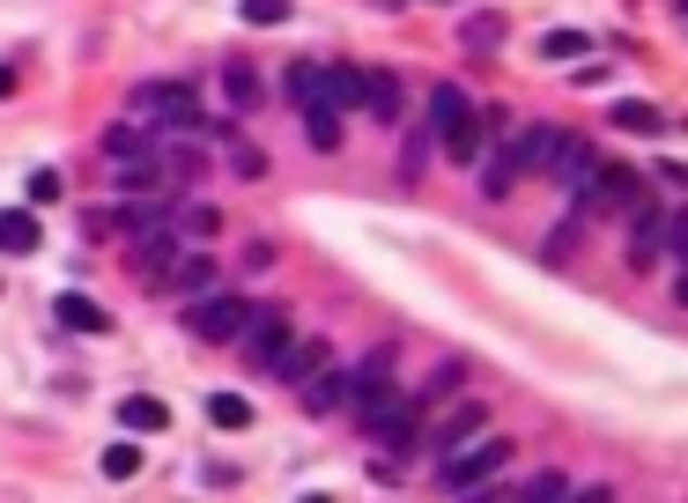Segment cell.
<instances>
[{
	"label": "cell",
	"instance_id": "obj_26",
	"mask_svg": "<svg viewBox=\"0 0 688 503\" xmlns=\"http://www.w3.org/2000/svg\"><path fill=\"white\" fill-rule=\"evenodd\" d=\"M577 237H585V215H563V222H556V230L540 237V259H548V267H563V259H570V245H577Z\"/></svg>",
	"mask_w": 688,
	"mask_h": 503
},
{
	"label": "cell",
	"instance_id": "obj_9",
	"mask_svg": "<svg viewBox=\"0 0 688 503\" xmlns=\"http://www.w3.org/2000/svg\"><path fill=\"white\" fill-rule=\"evenodd\" d=\"M659 252H666V208H637L629 215V267H637V274H651V267H659Z\"/></svg>",
	"mask_w": 688,
	"mask_h": 503
},
{
	"label": "cell",
	"instance_id": "obj_39",
	"mask_svg": "<svg viewBox=\"0 0 688 503\" xmlns=\"http://www.w3.org/2000/svg\"><path fill=\"white\" fill-rule=\"evenodd\" d=\"M0 96H15V67L8 60H0Z\"/></svg>",
	"mask_w": 688,
	"mask_h": 503
},
{
	"label": "cell",
	"instance_id": "obj_20",
	"mask_svg": "<svg viewBox=\"0 0 688 503\" xmlns=\"http://www.w3.org/2000/svg\"><path fill=\"white\" fill-rule=\"evenodd\" d=\"M459 119H467V96H459L451 82H437L430 89V119H422V133H451Z\"/></svg>",
	"mask_w": 688,
	"mask_h": 503
},
{
	"label": "cell",
	"instance_id": "obj_33",
	"mask_svg": "<svg viewBox=\"0 0 688 503\" xmlns=\"http://www.w3.org/2000/svg\"><path fill=\"white\" fill-rule=\"evenodd\" d=\"M540 60H585V38L577 30H548L540 38Z\"/></svg>",
	"mask_w": 688,
	"mask_h": 503
},
{
	"label": "cell",
	"instance_id": "obj_25",
	"mask_svg": "<svg viewBox=\"0 0 688 503\" xmlns=\"http://www.w3.org/2000/svg\"><path fill=\"white\" fill-rule=\"evenodd\" d=\"M467 385V363H437V371L422 377V392H415V408H437V400H451Z\"/></svg>",
	"mask_w": 688,
	"mask_h": 503
},
{
	"label": "cell",
	"instance_id": "obj_42",
	"mask_svg": "<svg viewBox=\"0 0 688 503\" xmlns=\"http://www.w3.org/2000/svg\"><path fill=\"white\" fill-rule=\"evenodd\" d=\"M674 8H681V15H688V0H674Z\"/></svg>",
	"mask_w": 688,
	"mask_h": 503
},
{
	"label": "cell",
	"instance_id": "obj_37",
	"mask_svg": "<svg viewBox=\"0 0 688 503\" xmlns=\"http://www.w3.org/2000/svg\"><path fill=\"white\" fill-rule=\"evenodd\" d=\"M422 156H430V133H415V141H407V156H400V170H407V178L422 170Z\"/></svg>",
	"mask_w": 688,
	"mask_h": 503
},
{
	"label": "cell",
	"instance_id": "obj_10",
	"mask_svg": "<svg viewBox=\"0 0 688 503\" xmlns=\"http://www.w3.org/2000/svg\"><path fill=\"white\" fill-rule=\"evenodd\" d=\"M178 252H186L178 230H163V222H156V230H141V237H133V274H141V282H163Z\"/></svg>",
	"mask_w": 688,
	"mask_h": 503
},
{
	"label": "cell",
	"instance_id": "obj_27",
	"mask_svg": "<svg viewBox=\"0 0 688 503\" xmlns=\"http://www.w3.org/2000/svg\"><path fill=\"white\" fill-rule=\"evenodd\" d=\"M222 96H230L238 112H259V96H267V89H259L252 67H222Z\"/></svg>",
	"mask_w": 688,
	"mask_h": 503
},
{
	"label": "cell",
	"instance_id": "obj_31",
	"mask_svg": "<svg viewBox=\"0 0 688 503\" xmlns=\"http://www.w3.org/2000/svg\"><path fill=\"white\" fill-rule=\"evenodd\" d=\"M563 496H570V481L556 474V466H548V474H533L526 489H519V503H563Z\"/></svg>",
	"mask_w": 688,
	"mask_h": 503
},
{
	"label": "cell",
	"instance_id": "obj_8",
	"mask_svg": "<svg viewBox=\"0 0 688 503\" xmlns=\"http://www.w3.org/2000/svg\"><path fill=\"white\" fill-rule=\"evenodd\" d=\"M474 437H488V408H482V400H459V408L430 429V452L451 460V452H459V444H474Z\"/></svg>",
	"mask_w": 688,
	"mask_h": 503
},
{
	"label": "cell",
	"instance_id": "obj_11",
	"mask_svg": "<svg viewBox=\"0 0 688 503\" xmlns=\"http://www.w3.org/2000/svg\"><path fill=\"white\" fill-rule=\"evenodd\" d=\"M156 149H163V133H156V126L119 119L112 133H104V156H112V164H156Z\"/></svg>",
	"mask_w": 688,
	"mask_h": 503
},
{
	"label": "cell",
	"instance_id": "obj_2",
	"mask_svg": "<svg viewBox=\"0 0 688 503\" xmlns=\"http://www.w3.org/2000/svg\"><path fill=\"white\" fill-rule=\"evenodd\" d=\"M645 208V178L637 170H622V164H600L593 178H585V193H570V215H637Z\"/></svg>",
	"mask_w": 688,
	"mask_h": 503
},
{
	"label": "cell",
	"instance_id": "obj_13",
	"mask_svg": "<svg viewBox=\"0 0 688 503\" xmlns=\"http://www.w3.org/2000/svg\"><path fill=\"white\" fill-rule=\"evenodd\" d=\"M356 104H364L370 119H400V82L385 67H356Z\"/></svg>",
	"mask_w": 688,
	"mask_h": 503
},
{
	"label": "cell",
	"instance_id": "obj_15",
	"mask_svg": "<svg viewBox=\"0 0 688 503\" xmlns=\"http://www.w3.org/2000/svg\"><path fill=\"white\" fill-rule=\"evenodd\" d=\"M496 126V112H467V119L445 133V156L451 164H482V133Z\"/></svg>",
	"mask_w": 688,
	"mask_h": 503
},
{
	"label": "cell",
	"instance_id": "obj_19",
	"mask_svg": "<svg viewBox=\"0 0 688 503\" xmlns=\"http://www.w3.org/2000/svg\"><path fill=\"white\" fill-rule=\"evenodd\" d=\"M163 422H170V408L149 400V392H126L119 400V429H133V437H149V429H163Z\"/></svg>",
	"mask_w": 688,
	"mask_h": 503
},
{
	"label": "cell",
	"instance_id": "obj_30",
	"mask_svg": "<svg viewBox=\"0 0 688 503\" xmlns=\"http://www.w3.org/2000/svg\"><path fill=\"white\" fill-rule=\"evenodd\" d=\"M459 38H467V52H496V44H504V15H474Z\"/></svg>",
	"mask_w": 688,
	"mask_h": 503
},
{
	"label": "cell",
	"instance_id": "obj_3",
	"mask_svg": "<svg viewBox=\"0 0 688 503\" xmlns=\"http://www.w3.org/2000/svg\"><path fill=\"white\" fill-rule=\"evenodd\" d=\"M511 466V437H474V444H459L451 460H437V481H445L451 496H474L482 481H496Z\"/></svg>",
	"mask_w": 688,
	"mask_h": 503
},
{
	"label": "cell",
	"instance_id": "obj_12",
	"mask_svg": "<svg viewBox=\"0 0 688 503\" xmlns=\"http://www.w3.org/2000/svg\"><path fill=\"white\" fill-rule=\"evenodd\" d=\"M267 371L282 377V385H304V377H319V371H326V340H319V334H311V340L289 334V340H282V356H275Z\"/></svg>",
	"mask_w": 688,
	"mask_h": 503
},
{
	"label": "cell",
	"instance_id": "obj_24",
	"mask_svg": "<svg viewBox=\"0 0 688 503\" xmlns=\"http://www.w3.org/2000/svg\"><path fill=\"white\" fill-rule=\"evenodd\" d=\"M289 96H296L304 112L326 104V67H319V60H296V67H289Z\"/></svg>",
	"mask_w": 688,
	"mask_h": 503
},
{
	"label": "cell",
	"instance_id": "obj_22",
	"mask_svg": "<svg viewBox=\"0 0 688 503\" xmlns=\"http://www.w3.org/2000/svg\"><path fill=\"white\" fill-rule=\"evenodd\" d=\"M304 141H311L319 156H333V149L348 141V133H341V112H326V104H311V112H304Z\"/></svg>",
	"mask_w": 688,
	"mask_h": 503
},
{
	"label": "cell",
	"instance_id": "obj_4",
	"mask_svg": "<svg viewBox=\"0 0 688 503\" xmlns=\"http://www.w3.org/2000/svg\"><path fill=\"white\" fill-rule=\"evenodd\" d=\"M282 340H289V311H282V304H252V311H244V326H238L244 371H267V363L282 356Z\"/></svg>",
	"mask_w": 688,
	"mask_h": 503
},
{
	"label": "cell",
	"instance_id": "obj_41",
	"mask_svg": "<svg viewBox=\"0 0 688 503\" xmlns=\"http://www.w3.org/2000/svg\"><path fill=\"white\" fill-rule=\"evenodd\" d=\"M681 304H688V274H681Z\"/></svg>",
	"mask_w": 688,
	"mask_h": 503
},
{
	"label": "cell",
	"instance_id": "obj_7",
	"mask_svg": "<svg viewBox=\"0 0 688 503\" xmlns=\"http://www.w3.org/2000/svg\"><path fill=\"white\" fill-rule=\"evenodd\" d=\"M593 170H600V149H593L585 133H563V141H556V156H548V178H556L563 193H585V178H593Z\"/></svg>",
	"mask_w": 688,
	"mask_h": 503
},
{
	"label": "cell",
	"instance_id": "obj_36",
	"mask_svg": "<svg viewBox=\"0 0 688 503\" xmlns=\"http://www.w3.org/2000/svg\"><path fill=\"white\" fill-rule=\"evenodd\" d=\"M230 170H238V178H259V170H267V156H259L252 141H238V149H230Z\"/></svg>",
	"mask_w": 688,
	"mask_h": 503
},
{
	"label": "cell",
	"instance_id": "obj_18",
	"mask_svg": "<svg viewBox=\"0 0 688 503\" xmlns=\"http://www.w3.org/2000/svg\"><path fill=\"white\" fill-rule=\"evenodd\" d=\"M608 126H622V133H666V112H659V104H637V96H622V104H608Z\"/></svg>",
	"mask_w": 688,
	"mask_h": 503
},
{
	"label": "cell",
	"instance_id": "obj_38",
	"mask_svg": "<svg viewBox=\"0 0 688 503\" xmlns=\"http://www.w3.org/2000/svg\"><path fill=\"white\" fill-rule=\"evenodd\" d=\"M563 503H614V489H608V481H593V489H577V496H563Z\"/></svg>",
	"mask_w": 688,
	"mask_h": 503
},
{
	"label": "cell",
	"instance_id": "obj_29",
	"mask_svg": "<svg viewBox=\"0 0 688 503\" xmlns=\"http://www.w3.org/2000/svg\"><path fill=\"white\" fill-rule=\"evenodd\" d=\"M104 481H133V474H141V444H104Z\"/></svg>",
	"mask_w": 688,
	"mask_h": 503
},
{
	"label": "cell",
	"instance_id": "obj_23",
	"mask_svg": "<svg viewBox=\"0 0 688 503\" xmlns=\"http://www.w3.org/2000/svg\"><path fill=\"white\" fill-rule=\"evenodd\" d=\"M296 392H304V408H341L348 400V371H319V377H304Z\"/></svg>",
	"mask_w": 688,
	"mask_h": 503
},
{
	"label": "cell",
	"instance_id": "obj_5",
	"mask_svg": "<svg viewBox=\"0 0 688 503\" xmlns=\"http://www.w3.org/2000/svg\"><path fill=\"white\" fill-rule=\"evenodd\" d=\"M244 296H222V289H207V296H193V311H186V334L193 340H238V326H244Z\"/></svg>",
	"mask_w": 688,
	"mask_h": 503
},
{
	"label": "cell",
	"instance_id": "obj_1",
	"mask_svg": "<svg viewBox=\"0 0 688 503\" xmlns=\"http://www.w3.org/2000/svg\"><path fill=\"white\" fill-rule=\"evenodd\" d=\"M133 112L141 119H156V133H186V141H201L207 119H201V89L178 82V75H156V82L133 89Z\"/></svg>",
	"mask_w": 688,
	"mask_h": 503
},
{
	"label": "cell",
	"instance_id": "obj_14",
	"mask_svg": "<svg viewBox=\"0 0 688 503\" xmlns=\"http://www.w3.org/2000/svg\"><path fill=\"white\" fill-rule=\"evenodd\" d=\"M415 415H422V408H415V400H393V408H385V415L370 422V437H378V444H385V452H415Z\"/></svg>",
	"mask_w": 688,
	"mask_h": 503
},
{
	"label": "cell",
	"instance_id": "obj_17",
	"mask_svg": "<svg viewBox=\"0 0 688 503\" xmlns=\"http://www.w3.org/2000/svg\"><path fill=\"white\" fill-rule=\"evenodd\" d=\"M52 311H60V326H75V334H112V311H104V304H89V296H60V304H52Z\"/></svg>",
	"mask_w": 688,
	"mask_h": 503
},
{
	"label": "cell",
	"instance_id": "obj_6",
	"mask_svg": "<svg viewBox=\"0 0 688 503\" xmlns=\"http://www.w3.org/2000/svg\"><path fill=\"white\" fill-rule=\"evenodd\" d=\"M556 141H563V126L533 119V126H519V133H504V164H511V170H548Z\"/></svg>",
	"mask_w": 688,
	"mask_h": 503
},
{
	"label": "cell",
	"instance_id": "obj_21",
	"mask_svg": "<svg viewBox=\"0 0 688 503\" xmlns=\"http://www.w3.org/2000/svg\"><path fill=\"white\" fill-rule=\"evenodd\" d=\"M0 252H38V215H23V208H0Z\"/></svg>",
	"mask_w": 688,
	"mask_h": 503
},
{
	"label": "cell",
	"instance_id": "obj_28",
	"mask_svg": "<svg viewBox=\"0 0 688 503\" xmlns=\"http://www.w3.org/2000/svg\"><path fill=\"white\" fill-rule=\"evenodd\" d=\"M207 422H215V429H244V422H252V400H244V392H207Z\"/></svg>",
	"mask_w": 688,
	"mask_h": 503
},
{
	"label": "cell",
	"instance_id": "obj_34",
	"mask_svg": "<svg viewBox=\"0 0 688 503\" xmlns=\"http://www.w3.org/2000/svg\"><path fill=\"white\" fill-rule=\"evenodd\" d=\"M666 252H674V267L688 274V215H666Z\"/></svg>",
	"mask_w": 688,
	"mask_h": 503
},
{
	"label": "cell",
	"instance_id": "obj_16",
	"mask_svg": "<svg viewBox=\"0 0 688 503\" xmlns=\"http://www.w3.org/2000/svg\"><path fill=\"white\" fill-rule=\"evenodd\" d=\"M163 282H170V289H186V296H207V289H215V259H207V252H178Z\"/></svg>",
	"mask_w": 688,
	"mask_h": 503
},
{
	"label": "cell",
	"instance_id": "obj_35",
	"mask_svg": "<svg viewBox=\"0 0 688 503\" xmlns=\"http://www.w3.org/2000/svg\"><path fill=\"white\" fill-rule=\"evenodd\" d=\"M60 201V170H30V208H52Z\"/></svg>",
	"mask_w": 688,
	"mask_h": 503
},
{
	"label": "cell",
	"instance_id": "obj_32",
	"mask_svg": "<svg viewBox=\"0 0 688 503\" xmlns=\"http://www.w3.org/2000/svg\"><path fill=\"white\" fill-rule=\"evenodd\" d=\"M238 15L252 23V30H282V23H289V0H244Z\"/></svg>",
	"mask_w": 688,
	"mask_h": 503
},
{
	"label": "cell",
	"instance_id": "obj_40",
	"mask_svg": "<svg viewBox=\"0 0 688 503\" xmlns=\"http://www.w3.org/2000/svg\"><path fill=\"white\" fill-rule=\"evenodd\" d=\"M304 503H333V496H304Z\"/></svg>",
	"mask_w": 688,
	"mask_h": 503
}]
</instances>
